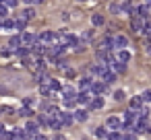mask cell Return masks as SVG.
<instances>
[{
  "mask_svg": "<svg viewBox=\"0 0 151 140\" xmlns=\"http://www.w3.org/2000/svg\"><path fill=\"white\" fill-rule=\"evenodd\" d=\"M54 39H56V33H52V31H42V33H40V37H37V41H40V43H44L46 48H48V45H52V43H54Z\"/></svg>",
  "mask_w": 151,
  "mask_h": 140,
  "instance_id": "1",
  "label": "cell"
},
{
  "mask_svg": "<svg viewBox=\"0 0 151 140\" xmlns=\"http://www.w3.org/2000/svg\"><path fill=\"white\" fill-rule=\"evenodd\" d=\"M145 19H141V17H132L130 19V29L134 31V33H143V27H145Z\"/></svg>",
  "mask_w": 151,
  "mask_h": 140,
  "instance_id": "2",
  "label": "cell"
},
{
  "mask_svg": "<svg viewBox=\"0 0 151 140\" xmlns=\"http://www.w3.org/2000/svg\"><path fill=\"white\" fill-rule=\"evenodd\" d=\"M108 70H110V68H108V64H101V62H99V64H93V66H91V74H95V76H97L99 80L104 78V74H106Z\"/></svg>",
  "mask_w": 151,
  "mask_h": 140,
  "instance_id": "3",
  "label": "cell"
},
{
  "mask_svg": "<svg viewBox=\"0 0 151 140\" xmlns=\"http://www.w3.org/2000/svg\"><path fill=\"white\" fill-rule=\"evenodd\" d=\"M25 132H27V138H31V136L40 134V124H37V122H33V119H29V122H27V126H25Z\"/></svg>",
  "mask_w": 151,
  "mask_h": 140,
  "instance_id": "4",
  "label": "cell"
},
{
  "mask_svg": "<svg viewBox=\"0 0 151 140\" xmlns=\"http://www.w3.org/2000/svg\"><path fill=\"white\" fill-rule=\"evenodd\" d=\"M93 101V95L89 93V91H81L79 95H77V103H81V105H89Z\"/></svg>",
  "mask_w": 151,
  "mask_h": 140,
  "instance_id": "5",
  "label": "cell"
},
{
  "mask_svg": "<svg viewBox=\"0 0 151 140\" xmlns=\"http://www.w3.org/2000/svg\"><path fill=\"white\" fill-rule=\"evenodd\" d=\"M62 126H70L73 122H75V117H73V113H68V111H60L58 113V117H56Z\"/></svg>",
  "mask_w": 151,
  "mask_h": 140,
  "instance_id": "6",
  "label": "cell"
},
{
  "mask_svg": "<svg viewBox=\"0 0 151 140\" xmlns=\"http://www.w3.org/2000/svg\"><path fill=\"white\" fill-rule=\"evenodd\" d=\"M106 128H110V130H120L122 128V122H120V117H116V115H110L108 117V122H106Z\"/></svg>",
  "mask_w": 151,
  "mask_h": 140,
  "instance_id": "7",
  "label": "cell"
},
{
  "mask_svg": "<svg viewBox=\"0 0 151 140\" xmlns=\"http://www.w3.org/2000/svg\"><path fill=\"white\" fill-rule=\"evenodd\" d=\"M21 41H23V43H25L27 48H31L33 43H37V37H35L33 33H29V31H25V33L21 35Z\"/></svg>",
  "mask_w": 151,
  "mask_h": 140,
  "instance_id": "8",
  "label": "cell"
},
{
  "mask_svg": "<svg viewBox=\"0 0 151 140\" xmlns=\"http://www.w3.org/2000/svg\"><path fill=\"white\" fill-rule=\"evenodd\" d=\"M126 45H128V39H126L124 35H116V37H114V50L120 52V50H124Z\"/></svg>",
  "mask_w": 151,
  "mask_h": 140,
  "instance_id": "9",
  "label": "cell"
},
{
  "mask_svg": "<svg viewBox=\"0 0 151 140\" xmlns=\"http://www.w3.org/2000/svg\"><path fill=\"white\" fill-rule=\"evenodd\" d=\"M21 45H23V41H21V35H13V37L9 39V48H11L13 52H17Z\"/></svg>",
  "mask_w": 151,
  "mask_h": 140,
  "instance_id": "10",
  "label": "cell"
},
{
  "mask_svg": "<svg viewBox=\"0 0 151 140\" xmlns=\"http://www.w3.org/2000/svg\"><path fill=\"white\" fill-rule=\"evenodd\" d=\"M33 80H37V82L42 85V82H48L50 78H48V72H46V70H35V72H33Z\"/></svg>",
  "mask_w": 151,
  "mask_h": 140,
  "instance_id": "11",
  "label": "cell"
},
{
  "mask_svg": "<svg viewBox=\"0 0 151 140\" xmlns=\"http://www.w3.org/2000/svg\"><path fill=\"white\" fill-rule=\"evenodd\" d=\"M73 117H75L77 122H87V117H89V111H87V109H77V111L73 113Z\"/></svg>",
  "mask_w": 151,
  "mask_h": 140,
  "instance_id": "12",
  "label": "cell"
},
{
  "mask_svg": "<svg viewBox=\"0 0 151 140\" xmlns=\"http://www.w3.org/2000/svg\"><path fill=\"white\" fill-rule=\"evenodd\" d=\"M110 68H112V72L116 74V72H124V70H126V64H122V62H116V60H114V62H110Z\"/></svg>",
  "mask_w": 151,
  "mask_h": 140,
  "instance_id": "13",
  "label": "cell"
},
{
  "mask_svg": "<svg viewBox=\"0 0 151 140\" xmlns=\"http://www.w3.org/2000/svg\"><path fill=\"white\" fill-rule=\"evenodd\" d=\"M79 87H81V91H89V89L93 87V80H91L89 76H83L81 82H79Z\"/></svg>",
  "mask_w": 151,
  "mask_h": 140,
  "instance_id": "14",
  "label": "cell"
},
{
  "mask_svg": "<svg viewBox=\"0 0 151 140\" xmlns=\"http://www.w3.org/2000/svg\"><path fill=\"white\" fill-rule=\"evenodd\" d=\"M128 105H130V109H132V111H139V109L143 107V99H141V97H132Z\"/></svg>",
  "mask_w": 151,
  "mask_h": 140,
  "instance_id": "15",
  "label": "cell"
},
{
  "mask_svg": "<svg viewBox=\"0 0 151 140\" xmlns=\"http://www.w3.org/2000/svg\"><path fill=\"white\" fill-rule=\"evenodd\" d=\"M130 52H126V50H120L118 52V62H122V64H126V62H130Z\"/></svg>",
  "mask_w": 151,
  "mask_h": 140,
  "instance_id": "16",
  "label": "cell"
},
{
  "mask_svg": "<svg viewBox=\"0 0 151 140\" xmlns=\"http://www.w3.org/2000/svg\"><path fill=\"white\" fill-rule=\"evenodd\" d=\"M114 80H116V74H114L112 70H108V72L104 74V78H101V82H104V85H112Z\"/></svg>",
  "mask_w": 151,
  "mask_h": 140,
  "instance_id": "17",
  "label": "cell"
},
{
  "mask_svg": "<svg viewBox=\"0 0 151 140\" xmlns=\"http://www.w3.org/2000/svg\"><path fill=\"white\" fill-rule=\"evenodd\" d=\"M62 97H73V99H77V91L66 85V87H62Z\"/></svg>",
  "mask_w": 151,
  "mask_h": 140,
  "instance_id": "18",
  "label": "cell"
},
{
  "mask_svg": "<svg viewBox=\"0 0 151 140\" xmlns=\"http://www.w3.org/2000/svg\"><path fill=\"white\" fill-rule=\"evenodd\" d=\"M89 107H91V109H101V107H104V99H101V97H93V101L89 103Z\"/></svg>",
  "mask_w": 151,
  "mask_h": 140,
  "instance_id": "19",
  "label": "cell"
},
{
  "mask_svg": "<svg viewBox=\"0 0 151 140\" xmlns=\"http://www.w3.org/2000/svg\"><path fill=\"white\" fill-rule=\"evenodd\" d=\"M137 15H139L141 19H145V21H147V15H149V6H147V4L139 6V9H137Z\"/></svg>",
  "mask_w": 151,
  "mask_h": 140,
  "instance_id": "20",
  "label": "cell"
},
{
  "mask_svg": "<svg viewBox=\"0 0 151 140\" xmlns=\"http://www.w3.org/2000/svg\"><path fill=\"white\" fill-rule=\"evenodd\" d=\"M48 85H50V91H52V93H58V91H62L60 82H58V80H54V78H50V80H48Z\"/></svg>",
  "mask_w": 151,
  "mask_h": 140,
  "instance_id": "21",
  "label": "cell"
},
{
  "mask_svg": "<svg viewBox=\"0 0 151 140\" xmlns=\"http://www.w3.org/2000/svg\"><path fill=\"white\" fill-rule=\"evenodd\" d=\"M106 87H108V85H104V82H93V87H91V89H93V93H95V95H101V93L106 91Z\"/></svg>",
  "mask_w": 151,
  "mask_h": 140,
  "instance_id": "22",
  "label": "cell"
},
{
  "mask_svg": "<svg viewBox=\"0 0 151 140\" xmlns=\"http://www.w3.org/2000/svg\"><path fill=\"white\" fill-rule=\"evenodd\" d=\"M108 134H110V132H108V128H101V126H99V128H95V136H97L99 140L108 138Z\"/></svg>",
  "mask_w": 151,
  "mask_h": 140,
  "instance_id": "23",
  "label": "cell"
},
{
  "mask_svg": "<svg viewBox=\"0 0 151 140\" xmlns=\"http://www.w3.org/2000/svg\"><path fill=\"white\" fill-rule=\"evenodd\" d=\"M91 23H93L95 27H99V25H104V17H101L99 13H95V15H91Z\"/></svg>",
  "mask_w": 151,
  "mask_h": 140,
  "instance_id": "24",
  "label": "cell"
},
{
  "mask_svg": "<svg viewBox=\"0 0 151 140\" xmlns=\"http://www.w3.org/2000/svg\"><path fill=\"white\" fill-rule=\"evenodd\" d=\"M40 93H42L44 97H50V95H52V91H50V85H48V82H42V85H40Z\"/></svg>",
  "mask_w": 151,
  "mask_h": 140,
  "instance_id": "25",
  "label": "cell"
},
{
  "mask_svg": "<svg viewBox=\"0 0 151 140\" xmlns=\"http://www.w3.org/2000/svg\"><path fill=\"white\" fill-rule=\"evenodd\" d=\"M33 17H35V11H33V9H25V11H23V15H21V19H25V21L33 19Z\"/></svg>",
  "mask_w": 151,
  "mask_h": 140,
  "instance_id": "26",
  "label": "cell"
},
{
  "mask_svg": "<svg viewBox=\"0 0 151 140\" xmlns=\"http://www.w3.org/2000/svg\"><path fill=\"white\" fill-rule=\"evenodd\" d=\"M29 52H31L29 48H23V45H21V48H19V50H17L15 54H17L19 58H27V56H29Z\"/></svg>",
  "mask_w": 151,
  "mask_h": 140,
  "instance_id": "27",
  "label": "cell"
},
{
  "mask_svg": "<svg viewBox=\"0 0 151 140\" xmlns=\"http://www.w3.org/2000/svg\"><path fill=\"white\" fill-rule=\"evenodd\" d=\"M62 103H64V107H75V105H77V99H73V97H62Z\"/></svg>",
  "mask_w": 151,
  "mask_h": 140,
  "instance_id": "28",
  "label": "cell"
},
{
  "mask_svg": "<svg viewBox=\"0 0 151 140\" xmlns=\"http://www.w3.org/2000/svg\"><path fill=\"white\" fill-rule=\"evenodd\" d=\"M25 25H27V21H25V19H21V17L15 21V29H19V31H23V29H25Z\"/></svg>",
  "mask_w": 151,
  "mask_h": 140,
  "instance_id": "29",
  "label": "cell"
},
{
  "mask_svg": "<svg viewBox=\"0 0 151 140\" xmlns=\"http://www.w3.org/2000/svg\"><path fill=\"white\" fill-rule=\"evenodd\" d=\"M19 115H21V117H31L33 111H31L29 107H21V109H19Z\"/></svg>",
  "mask_w": 151,
  "mask_h": 140,
  "instance_id": "30",
  "label": "cell"
},
{
  "mask_svg": "<svg viewBox=\"0 0 151 140\" xmlns=\"http://www.w3.org/2000/svg\"><path fill=\"white\" fill-rule=\"evenodd\" d=\"M48 126H50L52 130H60V128H62V124H60L56 117H54V119H50V122H48Z\"/></svg>",
  "mask_w": 151,
  "mask_h": 140,
  "instance_id": "31",
  "label": "cell"
},
{
  "mask_svg": "<svg viewBox=\"0 0 151 140\" xmlns=\"http://www.w3.org/2000/svg\"><path fill=\"white\" fill-rule=\"evenodd\" d=\"M2 29H6V31H9V29H15V21L4 19V21H2Z\"/></svg>",
  "mask_w": 151,
  "mask_h": 140,
  "instance_id": "32",
  "label": "cell"
},
{
  "mask_svg": "<svg viewBox=\"0 0 151 140\" xmlns=\"http://www.w3.org/2000/svg\"><path fill=\"white\" fill-rule=\"evenodd\" d=\"M48 122H50V119H48V115H46V113H40V115H37V124L48 126Z\"/></svg>",
  "mask_w": 151,
  "mask_h": 140,
  "instance_id": "33",
  "label": "cell"
},
{
  "mask_svg": "<svg viewBox=\"0 0 151 140\" xmlns=\"http://www.w3.org/2000/svg\"><path fill=\"white\" fill-rule=\"evenodd\" d=\"M110 13H112V15H120V13H122V6H118V4H110Z\"/></svg>",
  "mask_w": 151,
  "mask_h": 140,
  "instance_id": "34",
  "label": "cell"
},
{
  "mask_svg": "<svg viewBox=\"0 0 151 140\" xmlns=\"http://www.w3.org/2000/svg\"><path fill=\"white\" fill-rule=\"evenodd\" d=\"M122 99H124V91H122V89H118V91L114 93V101H122Z\"/></svg>",
  "mask_w": 151,
  "mask_h": 140,
  "instance_id": "35",
  "label": "cell"
},
{
  "mask_svg": "<svg viewBox=\"0 0 151 140\" xmlns=\"http://www.w3.org/2000/svg\"><path fill=\"white\" fill-rule=\"evenodd\" d=\"M23 105H25V107H29V109H31V107H33V105H35V99H33V97H27V99H25V101H23Z\"/></svg>",
  "mask_w": 151,
  "mask_h": 140,
  "instance_id": "36",
  "label": "cell"
},
{
  "mask_svg": "<svg viewBox=\"0 0 151 140\" xmlns=\"http://www.w3.org/2000/svg\"><path fill=\"white\" fill-rule=\"evenodd\" d=\"M108 140H122V136H120L118 132H110V134H108Z\"/></svg>",
  "mask_w": 151,
  "mask_h": 140,
  "instance_id": "37",
  "label": "cell"
},
{
  "mask_svg": "<svg viewBox=\"0 0 151 140\" xmlns=\"http://www.w3.org/2000/svg\"><path fill=\"white\" fill-rule=\"evenodd\" d=\"M143 33H145L147 37H151V23H149V21L145 23V27H143Z\"/></svg>",
  "mask_w": 151,
  "mask_h": 140,
  "instance_id": "38",
  "label": "cell"
},
{
  "mask_svg": "<svg viewBox=\"0 0 151 140\" xmlns=\"http://www.w3.org/2000/svg\"><path fill=\"white\" fill-rule=\"evenodd\" d=\"M122 140H137V134H134V132H128V134L122 136Z\"/></svg>",
  "mask_w": 151,
  "mask_h": 140,
  "instance_id": "39",
  "label": "cell"
},
{
  "mask_svg": "<svg viewBox=\"0 0 151 140\" xmlns=\"http://www.w3.org/2000/svg\"><path fill=\"white\" fill-rule=\"evenodd\" d=\"M4 17H6V6L0 4V21H4Z\"/></svg>",
  "mask_w": 151,
  "mask_h": 140,
  "instance_id": "40",
  "label": "cell"
},
{
  "mask_svg": "<svg viewBox=\"0 0 151 140\" xmlns=\"http://www.w3.org/2000/svg\"><path fill=\"white\" fill-rule=\"evenodd\" d=\"M64 74H66V78H75V70L73 68H64Z\"/></svg>",
  "mask_w": 151,
  "mask_h": 140,
  "instance_id": "41",
  "label": "cell"
},
{
  "mask_svg": "<svg viewBox=\"0 0 151 140\" xmlns=\"http://www.w3.org/2000/svg\"><path fill=\"white\" fill-rule=\"evenodd\" d=\"M141 99H143V103H145V101H151V91H145V93L141 95Z\"/></svg>",
  "mask_w": 151,
  "mask_h": 140,
  "instance_id": "42",
  "label": "cell"
},
{
  "mask_svg": "<svg viewBox=\"0 0 151 140\" xmlns=\"http://www.w3.org/2000/svg\"><path fill=\"white\" fill-rule=\"evenodd\" d=\"M2 4L9 9V6H17V0H2Z\"/></svg>",
  "mask_w": 151,
  "mask_h": 140,
  "instance_id": "43",
  "label": "cell"
},
{
  "mask_svg": "<svg viewBox=\"0 0 151 140\" xmlns=\"http://www.w3.org/2000/svg\"><path fill=\"white\" fill-rule=\"evenodd\" d=\"M29 140H48V138H46L44 134H35V136H31Z\"/></svg>",
  "mask_w": 151,
  "mask_h": 140,
  "instance_id": "44",
  "label": "cell"
},
{
  "mask_svg": "<svg viewBox=\"0 0 151 140\" xmlns=\"http://www.w3.org/2000/svg\"><path fill=\"white\" fill-rule=\"evenodd\" d=\"M54 140H66V138H64L62 134H56V136H54Z\"/></svg>",
  "mask_w": 151,
  "mask_h": 140,
  "instance_id": "45",
  "label": "cell"
},
{
  "mask_svg": "<svg viewBox=\"0 0 151 140\" xmlns=\"http://www.w3.org/2000/svg\"><path fill=\"white\" fill-rule=\"evenodd\" d=\"M147 6H151V0H147Z\"/></svg>",
  "mask_w": 151,
  "mask_h": 140,
  "instance_id": "46",
  "label": "cell"
},
{
  "mask_svg": "<svg viewBox=\"0 0 151 140\" xmlns=\"http://www.w3.org/2000/svg\"><path fill=\"white\" fill-rule=\"evenodd\" d=\"M33 2H44V0H33Z\"/></svg>",
  "mask_w": 151,
  "mask_h": 140,
  "instance_id": "47",
  "label": "cell"
},
{
  "mask_svg": "<svg viewBox=\"0 0 151 140\" xmlns=\"http://www.w3.org/2000/svg\"><path fill=\"white\" fill-rule=\"evenodd\" d=\"M0 29H2V21H0Z\"/></svg>",
  "mask_w": 151,
  "mask_h": 140,
  "instance_id": "48",
  "label": "cell"
}]
</instances>
